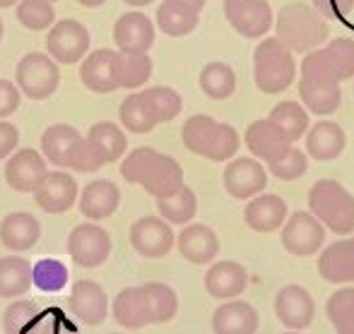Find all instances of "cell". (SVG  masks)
Returning a JSON list of instances; mask_svg holds the SVG:
<instances>
[{
    "label": "cell",
    "instance_id": "9",
    "mask_svg": "<svg viewBox=\"0 0 354 334\" xmlns=\"http://www.w3.org/2000/svg\"><path fill=\"white\" fill-rule=\"evenodd\" d=\"M326 226L311 212H294L282 226V246L294 257H311L323 248Z\"/></svg>",
    "mask_w": 354,
    "mask_h": 334
},
{
    "label": "cell",
    "instance_id": "20",
    "mask_svg": "<svg viewBox=\"0 0 354 334\" xmlns=\"http://www.w3.org/2000/svg\"><path fill=\"white\" fill-rule=\"evenodd\" d=\"M113 41L118 51L147 53L154 43V24L145 12H126L113 24Z\"/></svg>",
    "mask_w": 354,
    "mask_h": 334
},
{
    "label": "cell",
    "instance_id": "13",
    "mask_svg": "<svg viewBox=\"0 0 354 334\" xmlns=\"http://www.w3.org/2000/svg\"><path fill=\"white\" fill-rule=\"evenodd\" d=\"M46 157L32 147L17 149L15 154H10L5 164V181L15 193H34L39 183L46 178Z\"/></svg>",
    "mask_w": 354,
    "mask_h": 334
},
{
    "label": "cell",
    "instance_id": "19",
    "mask_svg": "<svg viewBox=\"0 0 354 334\" xmlns=\"http://www.w3.org/2000/svg\"><path fill=\"white\" fill-rule=\"evenodd\" d=\"M243 139H246L248 152H251L258 161H266V164L280 157L289 144H294L292 139L287 137V132H284L270 116L261 118V121H253L251 126L246 128Z\"/></svg>",
    "mask_w": 354,
    "mask_h": 334
},
{
    "label": "cell",
    "instance_id": "36",
    "mask_svg": "<svg viewBox=\"0 0 354 334\" xmlns=\"http://www.w3.org/2000/svg\"><path fill=\"white\" fill-rule=\"evenodd\" d=\"M142 288H145V298H147L152 325H162V322H169L171 317H176L178 296L169 284L149 282V284H142Z\"/></svg>",
    "mask_w": 354,
    "mask_h": 334
},
{
    "label": "cell",
    "instance_id": "48",
    "mask_svg": "<svg viewBox=\"0 0 354 334\" xmlns=\"http://www.w3.org/2000/svg\"><path fill=\"white\" fill-rule=\"evenodd\" d=\"M22 101V92L12 79H0V121H5L8 116H12L19 108Z\"/></svg>",
    "mask_w": 354,
    "mask_h": 334
},
{
    "label": "cell",
    "instance_id": "40",
    "mask_svg": "<svg viewBox=\"0 0 354 334\" xmlns=\"http://www.w3.org/2000/svg\"><path fill=\"white\" fill-rule=\"evenodd\" d=\"M328 320L337 334H354V286L337 288L326 303Z\"/></svg>",
    "mask_w": 354,
    "mask_h": 334
},
{
    "label": "cell",
    "instance_id": "55",
    "mask_svg": "<svg viewBox=\"0 0 354 334\" xmlns=\"http://www.w3.org/2000/svg\"><path fill=\"white\" fill-rule=\"evenodd\" d=\"M19 0H0V8H12V5H17Z\"/></svg>",
    "mask_w": 354,
    "mask_h": 334
},
{
    "label": "cell",
    "instance_id": "11",
    "mask_svg": "<svg viewBox=\"0 0 354 334\" xmlns=\"http://www.w3.org/2000/svg\"><path fill=\"white\" fill-rule=\"evenodd\" d=\"M224 190L236 200H251L268 186V171L256 157H236L224 168Z\"/></svg>",
    "mask_w": 354,
    "mask_h": 334
},
{
    "label": "cell",
    "instance_id": "34",
    "mask_svg": "<svg viewBox=\"0 0 354 334\" xmlns=\"http://www.w3.org/2000/svg\"><path fill=\"white\" fill-rule=\"evenodd\" d=\"M154 19H157V27L162 29L167 37L178 39V37L191 34L193 29L198 27V22H201V12L186 8V5L164 0V3L157 8V17Z\"/></svg>",
    "mask_w": 354,
    "mask_h": 334
},
{
    "label": "cell",
    "instance_id": "58",
    "mask_svg": "<svg viewBox=\"0 0 354 334\" xmlns=\"http://www.w3.org/2000/svg\"><path fill=\"white\" fill-rule=\"evenodd\" d=\"M51 3H53V5H56V3H58V0H51Z\"/></svg>",
    "mask_w": 354,
    "mask_h": 334
},
{
    "label": "cell",
    "instance_id": "4",
    "mask_svg": "<svg viewBox=\"0 0 354 334\" xmlns=\"http://www.w3.org/2000/svg\"><path fill=\"white\" fill-rule=\"evenodd\" d=\"M308 209L328 231L337 236H350L354 231V195L333 178L313 183L308 190Z\"/></svg>",
    "mask_w": 354,
    "mask_h": 334
},
{
    "label": "cell",
    "instance_id": "44",
    "mask_svg": "<svg viewBox=\"0 0 354 334\" xmlns=\"http://www.w3.org/2000/svg\"><path fill=\"white\" fill-rule=\"evenodd\" d=\"M306 168H308L306 154L299 147H294V144H289L277 159L268 161V171L275 178H280V181H297V178H301L306 173Z\"/></svg>",
    "mask_w": 354,
    "mask_h": 334
},
{
    "label": "cell",
    "instance_id": "10",
    "mask_svg": "<svg viewBox=\"0 0 354 334\" xmlns=\"http://www.w3.org/2000/svg\"><path fill=\"white\" fill-rule=\"evenodd\" d=\"M224 17L243 39H263L275 24L268 0H224Z\"/></svg>",
    "mask_w": 354,
    "mask_h": 334
},
{
    "label": "cell",
    "instance_id": "2",
    "mask_svg": "<svg viewBox=\"0 0 354 334\" xmlns=\"http://www.w3.org/2000/svg\"><path fill=\"white\" fill-rule=\"evenodd\" d=\"M275 32L292 53H311L321 48L330 37L326 17L304 3L284 5L275 19Z\"/></svg>",
    "mask_w": 354,
    "mask_h": 334
},
{
    "label": "cell",
    "instance_id": "57",
    "mask_svg": "<svg viewBox=\"0 0 354 334\" xmlns=\"http://www.w3.org/2000/svg\"><path fill=\"white\" fill-rule=\"evenodd\" d=\"M284 334H301V332H294V330H289V332H284Z\"/></svg>",
    "mask_w": 354,
    "mask_h": 334
},
{
    "label": "cell",
    "instance_id": "22",
    "mask_svg": "<svg viewBox=\"0 0 354 334\" xmlns=\"http://www.w3.org/2000/svg\"><path fill=\"white\" fill-rule=\"evenodd\" d=\"M176 248L183 260L193 265H210L219 253V238L207 224H186L176 238Z\"/></svg>",
    "mask_w": 354,
    "mask_h": 334
},
{
    "label": "cell",
    "instance_id": "15",
    "mask_svg": "<svg viewBox=\"0 0 354 334\" xmlns=\"http://www.w3.org/2000/svg\"><path fill=\"white\" fill-rule=\"evenodd\" d=\"M275 315L287 330H306L313 322V315H316L313 296L304 286H299V284L282 286L275 296Z\"/></svg>",
    "mask_w": 354,
    "mask_h": 334
},
{
    "label": "cell",
    "instance_id": "5",
    "mask_svg": "<svg viewBox=\"0 0 354 334\" xmlns=\"http://www.w3.org/2000/svg\"><path fill=\"white\" fill-rule=\"evenodd\" d=\"M297 77L294 53L277 37L263 39L253 51V79L266 94H280Z\"/></svg>",
    "mask_w": 354,
    "mask_h": 334
},
{
    "label": "cell",
    "instance_id": "16",
    "mask_svg": "<svg viewBox=\"0 0 354 334\" xmlns=\"http://www.w3.org/2000/svg\"><path fill=\"white\" fill-rule=\"evenodd\" d=\"M32 195L46 214H63L80 197V188L75 176L61 168V171H48Z\"/></svg>",
    "mask_w": 354,
    "mask_h": 334
},
{
    "label": "cell",
    "instance_id": "42",
    "mask_svg": "<svg viewBox=\"0 0 354 334\" xmlns=\"http://www.w3.org/2000/svg\"><path fill=\"white\" fill-rule=\"evenodd\" d=\"M17 22L32 32H44L56 24V5L51 0H19Z\"/></svg>",
    "mask_w": 354,
    "mask_h": 334
},
{
    "label": "cell",
    "instance_id": "18",
    "mask_svg": "<svg viewBox=\"0 0 354 334\" xmlns=\"http://www.w3.org/2000/svg\"><path fill=\"white\" fill-rule=\"evenodd\" d=\"M299 97H301L306 111L318 113V116H330L342 104L340 82L328 79V77H318V75H311V72H301V79H299Z\"/></svg>",
    "mask_w": 354,
    "mask_h": 334
},
{
    "label": "cell",
    "instance_id": "21",
    "mask_svg": "<svg viewBox=\"0 0 354 334\" xmlns=\"http://www.w3.org/2000/svg\"><path fill=\"white\" fill-rule=\"evenodd\" d=\"M118 204H121V190L109 178H97V181L87 183L77 197L80 214L87 217L89 222L109 219L118 209Z\"/></svg>",
    "mask_w": 354,
    "mask_h": 334
},
{
    "label": "cell",
    "instance_id": "45",
    "mask_svg": "<svg viewBox=\"0 0 354 334\" xmlns=\"http://www.w3.org/2000/svg\"><path fill=\"white\" fill-rule=\"evenodd\" d=\"M32 279L37 288L53 293V291H61L68 284V269L63 262L46 257V260H39L37 265H32Z\"/></svg>",
    "mask_w": 354,
    "mask_h": 334
},
{
    "label": "cell",
    "instance_id": "39",
    "mask_svg": "<svg viewBox=\"0 0 354 334\" xmlns=\"http://www.w3.org/2000/svg\"><path fill=\"white\" fill-rule=\"evenodd\" d=\"M152 77V58L147 53L118 51V87L138 89Z\"/></svg>",
    "mask_w": 354,
    "mask_h": 334
},
{
    "label": "cell",
    "instance_id": "49",
    "mask_svg": "<svg viewBox=\"0 0 354 334\" xmlns=\"http://www.w3.org/2000/svg\"><path fill=\"white\" fill-rule=\"evenodd\" d=\"M313 10L326 19L345 17L354 10V0H313Z\"/></svg>",
    "mask_w": 354,
    "mask_h": 334
},
{
    "label": "cell",
    "instance_id": "38",
    "mask_svg": "<svg viewBox=\"0 0 354 334\" xmlns=\"http://www.w3.org/2000/svg\"><path fill=\"white\" fill-rule=\"evenodd\" d=\"M198 82H201V89L205 97L222 101V99L232 97L234 89H236V75H234V70L227 63L214 61L201 70V79Z\"/></svg>",
    "mask_w": 354,
    "mask_h": 334
},
{
    "label": "cell",
    "instance_id": "37",
    "mask_svg": "<svg viewBox=\"0 0 354 334\" xmlns=\"http://www.w3.org/2000/svg\"><path fill=\"white\" fill-rule=\"evenodd\" d=\"M5 334H37L39 332V306L29 298H12L3 315Z\"/></svg>",
    "mask_w": 354,
    "mask_h": 334
},
{
    "label": "cell",
    "instance_id": "3",
    "mask_svg": "<svg viewBox=\"0 0 354 334\" xmlns=\"http://www.w3.org/2000/svg\"><path fill=\"white\" fill-rule=\"evenodd\" d=\"M183 147L210 161H232L239 152V132L229 123H219L212 116L198 113L183 123Z\"/></svg>",
    "mask_w": 354,
    "mask_h": 334
},
{
    "label": "cell",
    "instance_id": "8",
    "mask_svg": "<svg viewBox=\"0 0 354 334\" xmlns=\"http://www.w3.org/2000/svg\"><path fill=\"white\" fill-rule=\"evenodd\" d=\"M46 51L56 63L75 66L89 53V32L77 19H58L46 37Z\"/></svg>",
    "mask_w": 354,
    "mask_h": 334
},
{
    "label": "cell",
    "instance_id": "41",
    "mask_svg": "<svg viewBox=\"0 0 354 334\" xmlns=\"http://www.w3.org/2000/svg\"><path fill=\"white\" fill-rule=\"evenodd\" d=\"M323 61L333 70L337 79H350L354 77V41L352 39H333L330 43L318 48Z\"/></svg>",
    "mask_w": 354,
    "mask_h": 334
},
{
    "label": "cell",
    "instance_id": "43",
    "mask_svg": "<svg viewBox=\"0 0 354 334\" xmlns=\"http://www.w3.org/2000/svg\"><path fill=\"white\" fill-rule=\"evenodd\" d=\"M270 118L287 132V137L292 142H297L308 130V111L299 101H280L270 111Z\"/></svg>",
    "mask_w": 354,
    "mask_h": 334
},
{
    "label": "cell",
    "instance_id": "53",
    "mask_svg": "<svg viewBox=\"0 0 354 334\" xmlns=\"http://www.w3.org/2000/svg\"><path fill=\"white\" fill-rule=\"evenodd\" d=\"M82 8H99V5H104L106 0H77Z\"/></svg>",
    "mask_w": 354,
    "mask_h": 334
},
{
    "label": "cell",
    "instance_id": "17",
    "mask_svg": "<svg viewBox=\"0 0 354 334\" xmlns=\"http://www.w3.org/2000/svg\"><path fill=\"white\" fill-rule=\"evenodd\" d=\"M80 79L89 92L111 94L118 87V51L111 48H99L84 56L80 66Z\"/></svg>",
    "mask_w": 354,
    "mask_h": 334
},
{
    "label": "cell",
    "instance_id": "51",
    "mask_svg": "<svg viewBox=\"0 0 354 334\" xmlns=\"http://www.w3.org/2000/svg\"><path fill=\"white\" fill-rule=\"evenodd\" d=\"M39 334H77V330L58 313H48L44 322H39Z\"/></svg>",
    "mask_w": 354,
    "mask_h": 334
},
{
    "label": "cell",
    "instance_id": "29",
    "mask_svg": "<svg viewBox=\"0 0 354 334\" xmlns=\"http://www.w3.org/2000/svg\"><path fill=\"white\" fill-rule=\"evenodd\" d=\"M347 135L337 123L318 121L311 130L306 132V152L316 161H333L345 152Z\"/></svg>",
    "mask_w": 354,
    "mask_h": 334
},
{
    "label": "cell",
    "instance_id": "50",
    "mask_svg": "<svg viewBox=\"0 0 354 334\" xmlns=\"http://www.w3.org/2000/svg\"><path fill=\"white\" fill-rule=\"evenodd\" d=\"M17 144H19L17 126H12L8 118H5V121H0V161H3V159H8L10 154L17 152Z\"/></svg>",
    "mask_w": 354,
    "mask_h": 334
},
{
    "label": "cell",
    "instance_id": "1",
    "mask_svg": "<svg viewBox=\"0 0 354 334\" xmlns=\"http://www.w3.org/2000/svg\"><path fill=\"white\" fill-rule=\"evenodd\" d=\"M121 176L133 186L145 188L152 197H167L183 188V168L176 159L152 147H138L121 161Z\"/></svg>",
    "mask_w": 354,
    "mask_h": 334
},
{
    "label": "cell",
    "instance_id": "26",
    "mask_svg": "<svg viewBox=\"0 0 354 334\" xmlns=\"http://www.w3.org/2000/svg\"><path fill=\"white\" fill-rule=\"evenodd\" d=\"M318 274L328 284H354V236L330 243L321 253Z\"/></svg>",
    "mask_w": 354,
    "mask_h": 334
},
{
    "label": "cell",
    "instance_id": "31",
    "mask_svg": "<svg viewBox=\"0 0 354 334\" xmlns=\"http://www.w3.org/2000/svg\"><path fill=\"white\" fill-rule=\"evenodd\" d=\"M84 137H87V142L94 147V152L102 157L104 164H113L126 157L128 137H126V132H123V128L116 126V123H111V121L94 123Z\"/></svg>",
    "mask_w": 354,
    "mask_h": 334
},
{
    "label": "cell",
    "instance_id": "33",
    "mask_svg": "<svg viewBox=\"0 0 354 334\" xmlns=\"http://www.w3.org/2000/svg\"><path fill=\"white\" fill-rule=\"evenodd\" d=\"M118 118H121V126L128 132H136V135H145L159 126L157 113H154L152 104H149L145 92H136L123 99L121 108H118Z\"/></svg>",
    "mask_w": 354,
    "mask_h": 334
},
{
    "label": "cell",
    "instance_id": "46",
    "mask_svg": "<svg viewBox=\"0 0 354 334\" xmlns=\"http://www.w3.org/2000/svg\"><path fill=\"white\" fill-rule=\"evenodd\" d=\"M147 94L149 104H152L154 113H157V121L159 123H169L181 113L183 101H181V94L171 87H149L145 89Z\"/></svg>",
    "mask_w": 354,
    "mask_h": 334
},
{
    "label": "cell",
    "instance_id": "54",
    "mask_svg": "<svg viewBox=\"0 0 354 334\" xmlns=\"http://www.w3.org/2000/svg\"><path fill=\"white\" fill-rule=\"evenodd\" d=\"M126 5H131V8H145V5H149L152 0H123Z\"/></svg>",
    "mask_w": 354,
    "mask_h": 334
},
{
    "label": "cell",
    "instance_id": "52",
    "mask_svg": "<svg viewBox=\"0 0 354 334\" xmlns=\"http://www.w3.org/2000/svg\"><path fill=\"white\" fill-rule=\"evenodd\" d=\"M171 3H178V5H186V8L196 10V12H201L203 8H205L207 0H171Z\"/></svg>",
    "mask_w": 354,
    "mask_h": 334
},
{
    "label": "cell",
    "instance_id": "56",
    "mask_svg": "<svg viewBox=\"0 0 354 334\" xmlns=\"http://www.w3.org/2000/svg\"><path fill=\"white\" fill-rule=\"evenodd\" d=\"M0 41H3V19H0Z\"/></svg>",
    "mask_w": 354,
    "mask_h": 334
},
{
    "label": "cell",
    "instance_id": "23",
    "mask_svg": "<svg viewBox=\"0 0 354 334\" xmlns=\"http://www.w3.org/2000/svg\"><path fill=\"white\" fill-rule=\"evenodd\" d=\"M248 286V272L241 262L222 260L205 272V291L217 301H232Z\"/></svg>",
    "mask_w": 354,
    "mask_h": 334
},
{
    "label": "cell",
    "instance_id": "14",
    "mask_svg": "<svg viewBox=\"0 0 354 334\" xmlns=\"http://www.w3.org/2000/svg\"><path fill=\"white\" fill-rule=\"evenodd\" d=\"M71 313L77 317L82 325H102L106 320L111 303H109L106 291L102 288V284L92 282V279H77L71 288V298H68Z\"/></svg>",
    "mask_w": 354,
    "mask_h": 334
},
{
    "label": "cell",
    "instance_id": "35",
    "mask_svg": "<svg viewBox=\"0 0 354 334\" xmlns=\"http://www.w3.org/2000/svg\"><path fill=\"white\" fill-rule=\"evenodd\" d=\"M157 212L162 219H167L169 224H176V226H186L193 222L198 212V197L196 193L188 186L178 188L176 193L167 197H159L157 200Z\"/></svg>",
    "mask_w": 354,
    "mask_h": 334
},
{
    "label": "cell",
    "instance_id": "59",
    "mask_svg": "<svg viewBox=\"0 0 354 334\" xmlns=\"http://www.w3.org/2000/svg\"><path fill=\"white\" fill-rule=\"evenodd\" d=\"M113 334H118V332H113Z\"/></svg>",
    "mask_w": 354,
    "mask_h": 334
},
{
    "label": "cell",
    "instance_id": "6",
    "mask_svg": "<svg viewBox=\"0 0 354 334\" xmlns=\"http://www.w3.org/2000/svg\"><path fill=\"white\" fill-rule=\"evenodd\" d=\"M15 84L19 87L22 97L44 101L51 99L61 87V70L48 53H27L15 68Z\"/></svg>",
    "mask_w": 354,
    "mask_h": 334
},
{
    "label": "cell",
    "instance_id": "25",
    "mask_svg": "<svg viewBox=\"0 0 354 334\" xmlns=\"http://www.w3.org/2000/svg\"><path fill=\"white\" fill-rule=\"evenodd\" d=\"M41 238V224L29 212H10L0 222V243L8 250H32Z\"/></svg>",
    "mask_w": 354,
    "mask_h": 334
},
{
    "label": "cell",
    "instance_id": "30",
    "mask_svg": "<svg viewBox=\"0 0 354 334\" xmlns=\"http://www.w3.org/2000/svg\"><path fill=\"white\" fill-rule=\"evenodd\" d=\"M82 135L75 130L68 123H58V126L46 128L41 135V154L46 157L48 164L68 171V164H71V157L75 152V147L80 144Z\"/></svg>",
    "mask_w": 354,
    "mask_h": 334
},
{
    "label": "cell",
    "instance_id": "32",
    "mask_svg": "<svg viewBox=\"0 0 354 334\" xmlns=\"http://www.w3.org/2000/svg\"><path fill=\"white\" fill-rule=\"evenodd\" d=\"M34 286L32 262L19 255L0 257V298H19Z\"/></svg>",
    "mask_w": 354,
    "mask_h": 334
},
{
    "label": "cell",
    "instance_id": "24",
    "mask_svg": "<svg viewBox=\"0 0 354 334\" xmlns=\"http://www.w3.org/2000/svg\"><path fill=\"white\" fill-rule=\"evenodd\" d=\"M289 217L287 202L280 195H270V193H261V195L251 197V202L243 209V222L248 228L258 233H272L284 226Z\"/></svg>",
    "mask_w": 354,
    "mask_h": 334
},
{
    "label": "cell",
    "instance_id": "28",
    "mask_svg": "<svg viewBox=\"0 0 354 334\" xmlns=\"http://www.w3.org/2000/svg\"><path fill=\"white\" fill-rule=\"evenodd\" d=\"M111 313L113 320L121 327H126V330H142V327L152 325L142 286H128L123 291H118V296L113 298Z\"/></svg>",
    "mask_w": 354,
    "mask_h": 334
},
{
    "label": "cell",
    "instance_id": "27",
    "mask_svg": "<svg viewBox=\"0 0 354 334\" xmlns=\"http://www.w3.org/2000/svg\"><path fill=\"white\" fill-rule=\"evenodd\" d=\"M258 313L246 301H224L212 313V332L214 334H256Z\"/></svg>",
    "mask_w": 354,
    "mask_h": 334
},
{
    "label": "cell",
    "instance_id": "12",
    "mask_svg": "<svg viewBox=\"0 0 354 334\" xmlns=\"http://www.w3.org/2000/svg\"><path fill=\"white\" fill-rule=\"evenodd\" d=\"M176 238H174L171 224L162 217H142L131 226V246L138 255L157 260L164 257L174 248Z\"/></svg>",
    "mask_w": 354,
    "mask_h": 334
},
{
    "label": "cell",
    "instance_id": "7",
    "mask_svg": "<svg viewBox=\"0 0 354 334\" xmlns=\"http://www.w3.org/2000/svg\"><path fill=\"white\" fill-rule=\"evenodd\" d=\"M68 255L77 267H102L111 255V236L94 222L80 224L68 236Z\"/></svg>",
    "mask_w": 354,
    "mask_h": 334
},
{
    "label": "cell",
    "instance_id": "47",
    "mask_svg": "<svg viewBox=\"0 0 354 334\" xmlns=\"http://www.w3.org/2000/svg\"><path fill=\"white\" fill-rule=\"evenodd\" d=\"M104 166L102 157L94 152V147L87 142V137L82 135L80 144L75 147L73 157H71V164H68V171H75V173H94Z\"/></svg>",
    "mask_w": 354,
    "mask_h": 334
}]
</instances>
